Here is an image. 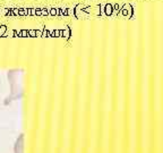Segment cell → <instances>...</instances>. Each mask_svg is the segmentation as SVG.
Instances as JSON below:
<instances>
[{"label":"cell","mask_w":163,"mask_h":153,"mask_svg":"<svg viewBox=\"0 0 163 153\" xmlns=\"http://www.w3.org/2000/svg\"><path fill=\"white\" fill-rule=\"evenodd\" d=\"M15 153H24V134H20L19 137L17 138L14 148Z\"/></svg>","instance_id":"cell-1"}]
</instances>
